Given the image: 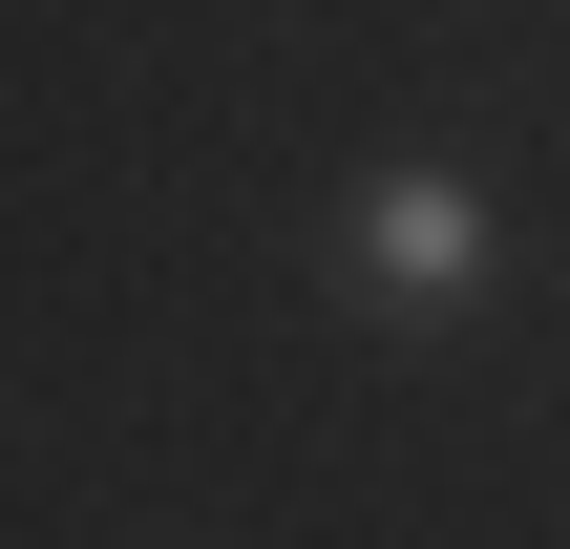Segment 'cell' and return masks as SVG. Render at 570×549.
Returning a JSON list of instances; mask_svg holds the SVG:
<instances>
[{"label": "cell", "mask_w": 570, "mask_h": 549, "mask_svg": "<svg viewBox=\"0 0 570 549\" xmlns=\"http://www.w3.org/2000/svg\"><path fill=\"white\" fill-rule=\"evenodd\" d=\"M338 275H360V317H402V339L487 317V296H508V212H487V169H360Z\"/></svg>", "instance_id": "cell-1"}]
</instances>
